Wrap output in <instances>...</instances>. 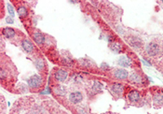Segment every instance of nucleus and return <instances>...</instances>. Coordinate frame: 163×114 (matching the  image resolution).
I'll use <instances>...</instances> for the list:
<instances>
[{
	"instance_id": "nucleus-1",
	"label": "nucleus",
	"mask_w": 163,
	"mask_h": 114,
	"mask_svg": "<svg viewBox=\"0 0 163 114\" xmlns=\"http://www.w3.org/2000/svg\"><path fill=\"white\" fill-rule=\"evenodd\" d=\"M27 82L30 88H38L42 84V79L39 75H33Z\"/></svg>"
},
{
	"instance_id": "nucleus-2",
	"label": "nucleus",
	"mask_w": 163,
	"mask_h": 114,
	"mask_svg": "<svg viewBox=\"0 0 163 114\" xmlns=\"http://www.w3.org/2000/svg\"><path fill=\"white\" fill-rule=\"evenodd\" d=\"M146 53L150 56H156L160 53V47L155 42H150L149 44L146 46Z\"/></svg>"
},
{
	"instance_id": "nucleus-3",
	"label": "nucleus",
	"mask_w": 163,
	"mask_h": 114,
	"mask_svg": "<svg viewBox=\"0 0 163 114\" xmlns=\"http://www.w3.org/2000/svg\"><path fill=\"white\" fill-rule=\"evenodd\" d=\"M82 99H83V96L80 92H73L69 96V100L73 104H78L82 101Z\"/></svg>"
},
{
	"instance_id": "nucleus-4",
	"label": "nucleus",
	"mask_w": 163,
	"mask_h": 114,
	"mask_svg": "<svg viewBox=\"0 0 163 114\" xmlns=\"http://www.w3.org/2000/svg\"><path fill=\"white\" fill-rule=\"evenodd\" d=\"M54 77L57 80H58V82H63L67 79V77H68V73H67L65 70L59 69L54 73Z\"/></svg>"
},
{
	"instance_id": "nucleus-5",
	"label": "nucleus",
	"mask_w": 163,
	"mask_h": 114,
	"mask_svg": "<svg viewBox=\"0 0 163 114\" xmlns=\"http://www.w3.org/2000/svg\"><path fill=\"white\" fill-rule=\"evenodd\" d=\"M118 63L119 65L124 66V68H129V66L132 65V60L128 56H121L119 57Z\"/></svg>"
},
{
	"instance_id": "nucleus-6",
	"label": "nucleus",
	"mask_w": 163,
	"mask_h": 114,
	"mask_svg": "<svg viewBox=\"0 0 163 114\" xmlns=\"http://www.w3.org/2000/svg\"><path fill=\"white\" fill-rule=\"evenodd\" d=\"M111 91L115 94L120 96V94L124 91V87H123V85L120 84V83H114V84H112V86H111Z\"/></svg>"
},
{
	"instance_id": "nucleus-7",
	"label": "nucleus",
	"mask_w": 163,
	"mask_h": 114,
	"mask_svg": "<svg viewBox=\"0 0 163 114\" xmlns=\"http://www.w3.org/2000/svg\"><path fill=\"white\" fill-rule=\"evenodd\" d=\"M114 76L116 79L118 80H125L128 77V72L125 69H117L114 72Z\"/></svg>"
},
{
	"instance_id": "nucleus-8",
	"label": "nucleus",
	"mask_w": 163,
	"mask_h": 114,
	"mask_svg": "<svg viewBox=\"0 0 163 114\" xmlns=\"http://www.w3.org/2000/svg\"><path fill=\"white\" fill-rule=\"evenodd\" d=\"M22 46L23 50H24L26 53H32V51H34V45L33 43L28 39H24L22 42Z\"/></svg>"
},
{
	"instance_id": "nucleus-9",
	"label": "nucleus",
	"mask_w": 163,
	"mask_h": 114,
	"mask_svg": "<svg viewBox=\"0 0 163 114\" xmlns=\"http://www.w3.org/2000/svg\"><path fill=\"white\" fill-rule=\"evenodd\" d=\"M33 39L36 41V43L38 44V45L44 44V42H45V37L39 32H36L35 34L33 35Z\"/></svg>"
},
{
	"instance_id": "nucleus-10",
	"label": "nucleus",
	"mask_w": 163,
	"mask_h": 114,
	"mask_svg": "<svg viewBox=\"0 0 163 114\" xmlns=\"http://www.w3.org/2000/svg\"><path fill=\"white\" fill-rule=\"evenodd\" d=\"M128 98L131 102H136L140 99V94H139V92L135 91V90H132V91L129 93Z\"/></svg>"
},
{
	"instance_id": "nucleus-11",
	"label": "nucleus",
	"mask_w": 163,
	"mask_h": 114,
	"mask_svg": "<svg viewBox=\"0 0 163 114\" xmlns=\"http://www.w3.org/2000/svg\"><path fill=\"white\" fill-rule=\"evenodd\" d=\"M2 34L5 37H7V39H12V37L15 36V31H14L12 28L6 27L3 29Z\"/></svg>"
},
{
	"instance_id": "nucleus-12",
	"label": "nucleus",
	"mask_w": 163,
	"mask_h": 114,
	"mask_svg": "<svg viewBox=\"0 0 163 114\" xmlns=\"http://www.w3.org/2000/svg\"><path fill=\"white\" fill-rule=\"evenodd\" d=\"M129 42H130L131 46L133 47V48H135V49L141 48V46H142V41L139 39H137V37H132Z\"/></svg>"
},
{
	"instance_id": "nucleus-13",
	"label": "nucleus",
	"mask_w": 163,
	"mask_h": 114,
	"mask_svg": "<svg viewBox=\"0 0 163 114\" xmlns=\"http://www.w3.org/2000/svg\"><path fill=\"white\" fill-rule=\"evenodd\" d=\"M110 49L115 53H118L122 51V45L119 42H112L111 45H110Z\"/></svg>"
},
{
	"instance_id": "nucleus-14",
	"label": "nucleus",
	"mask_w": 163,
	"mask_h": 114,
	"mask_svg": "<svg viewBox=\"0 0 163 114\" xmlns=\"http://www.w3.org/2000/svg\"><path fill=\"white\" fill-rule=\"evenodd\" d=\"M154 102L157 105H162L163 104V93L156 94L154 96Z\"/></svg>"
},
{
	"instance_id": "nucleus-15",
	"label": "nucleus",
	"mask_w": 163,
	"mask_h": 114,
	"mask_svg": "<svg viewBox=\"0 0 163 114\" xmlns=\"http://www.w3.org/2000/svg\"><path fill=\"white\" fill-rule=\"evenodd\" d=\"M130 80L134 83H140L142 82V78L140 75H138L136 73H132L131 76H130Z\"/></svg>"
},
{
	"instance_id": "nucleus-16",
	"label": "nucleus",
	"mask_w": 163,
	"mask_h": 114,
	"mask_svg": "<svg viewBox=\"0 0 163 114\" xmlns=\"http://www.w3.org/2000/svg\"><path fill=\"white\" fill-rule=\"evenodd\" d=\"M17 11H18V14H19V16H20L21 18H23V17H26L27 16V14H28V11H27V9L25 7H19L18 9H17Z\"/></svg>"
},
{
	"instance_id": "nucleus-17",
	"label": "nucleus",
	"mask_w": 163,
	"mask_h": 114,
	"mask_svg": "<svg viewBox=\"0 0 163 114\" xmlns=\"http://www.w3.org/2000/svg\"><path fill=\"white\" fill-rule=\"evenodd\" d=\"M35 65H36V68L38 70H42L43 68H44V66H45V63H44V61H43L42 59H37L35 62Z\"/></svg>"
},
{
	"instance_id": "nucleus-18",
	"label": "nucleus",
	"mask_w": 163,
	"mask_h": 114,
	"mask_svg": "<svg viewBox=\"0 0 163 114\" xmlns=\"http://www.w3.org/2000/svg\"><path fill=\"white\" fill-rule=\"evenodd\" d=\"M54 92H55L56 94H59V96H64L65 93H66V90L63 86H59L54 90Z\"/></svg>"
},
{
	"instance_id": "nucleus-19",
	"label": "nucleus",
	"mask_w": 163,
	"mask_h": 114,
	"mask_svg": "<svg viewBox=\"0 0 163 114\" xmlns=\"http://www.w3.org/2000/svg\"><path fill=\"white\" fill-rule=\"evenodd\" d=\"M102 88H103V84L100 83L99 82H95L93 83V86H92L93 91L99 92V91H101V90H102Z\"/></svg>"
},
{
	"instance_id": "nucleus-20",
	"label": "nucleus",
	"mask_w": 163,
	"mask_h": 114,
	"mask_svg": "<svg viewBox=\"0 0 163 114\" xmlns=\"http://www.w3.org/2000/svg\"><path fill=\"white\" fill-rule=\"evenodd\" d=\"M31 114H43L42 108H39V107L34 108L32 110V111H31Z\"/></svg>"
},
{
	"instance_id": "nucleus-21",
	"label": "nucleus",
	"mask_w": 163,
	"mask_h": 114,
	"mask_svg": "<svg viewBox=\"0 0 163 114\" xmlns=\"http://www.w3.org/2000/svg\"><path fill=\"white\" fill-rule=\"evenodd\" d=\"M8 11L9 14H10V16L13 17L14 16V9H13V8H12V6L10 4H8Z\"/></svg>"
},
{
	"instance_id": "nucleus-22",
	"label": "nucleus",
	"mask_w": 163,
	"mask_h": 114,
	"mask_svg": "<svg viewBox=\"0 0 163 114\" xmlns=\"http://www.w3.org/2000/svg\"><path fill=\"white\" fill-rule=\"evenodd\" d=\"M7 77V74H6V71L4 70V68H1V79L4 80L5 78Z\"/></svg>"
},
{
	"instance_id": "nucleus-23",
	"label": "nucleus",
	"mask_w": 163,
	"mask_h": 114,
	"mask_svg": "<svg viewBox=\"0 0 163 114\" xmlns=\"http://www.w3.org/2000/svg\"><path fill=\"white\" fill-rule=\"evenodd\" d=\"M6 22H7L8 23H14L13 19H12L11 17H7V18H6Z\"/></svg>"
},
{
	"instance_id": "nucleus-24",
	"label": "nucleus",
	"mask_w": 163,
	"mask_h": 114,
	"mask_svg": "<svg viewBox=\"0 0 163 114\" xmlns=\"http://www.w3.org/2000/svg\"><path fill=\"white\" fill-rule=\"evenodd\" d=\"M78 114H87V112H86L83 108H79V110H78Z\"/></svg>"
},
{
	"instance_id": "nucleus-25",
	"label": "nucleus",
	"mask_w": 163,
	"mask_h": 114,
	"mask_svg": "<svg viewBox=\"0 0 163 114\" xmlns=\"http://www.w3.org/2000/svg\"><path fill=\"white\" fill-rule=\"evenodd\" d=\"M108 68H109V66H108L106 64H103V65H102V68H103V69H108Z\"/></svg>"
},
{
	"instance_id": "nucleus-26",
	"label": "nucleus",
	"mask_w": 163,
	"mask_h": 114,
	"mask_svg": "<svg viewBox=\"0 0 163 114\" xmlns=\"http://www.w3.org/2000/svg\"><path fill=\"white\" fill-rule=\"evenodd\" d=\"M162 3H163V1H162Z\"/></svg>"
}]
</instances>
